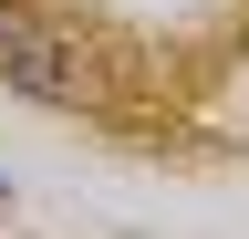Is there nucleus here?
Segmentation results:
<instances>
[{"instance_id":"1","label":"nucleus","mask_w":249,"mask_h":239,"mask_svg":"<svg viewBox=\"0 0 249 239\" xmlns=\"http://www.w3.org/2000/svg\"><path fill=\"white\" fill-rule=\"evenodd\" d=\"M0 83H11V94H31V104H62V114L104 104V63L83 52V32H62V21L21 11V0H0Z\"/></svg>"}]
</instances>
